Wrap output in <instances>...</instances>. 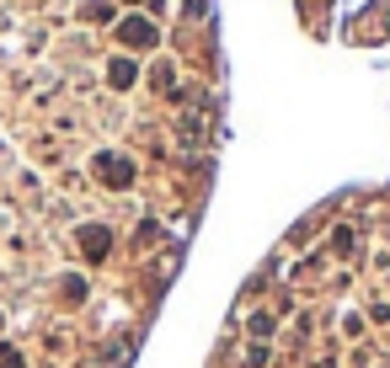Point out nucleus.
<instances>
[{"mask_svg": "<svg viewBox=\"0 0 390 368\" xmlns=\"http://www.w3.org/2000/svg\"><path fill=\"white\" fill-rule=\"evenodd\" d=\"M129 81H134V64L118 59V64H113V86H129Z\"/></svg>", "mask_w": 390, "mask_h": 368, "instance_id": "obj_4", "label": "nucleus"}, {"mask_svg": "<svg viewBox=\"0 0 390 368\" xmlns=\"http://www.w3.org/2000/svg\"><path fill=\"white\" fill-rule=\"evenodd\" d=\"M81 240H86V256H107V230H81Z\"/></svg>", "mask_w": 390, "mask_h": 368, "instance_id": "obj_3", "label": "nucleus"}, {"mask_svg": "<svg viewBox=\"0 0 390 368\" xmlns=\"http://www.w3.org/2000/svg\"><path fill=\"white\" fill-rule=\"evenodd\" d=\"M96 171H102V176H107L113 187H129L134 165H129V160H118V155H102V160H96Z\"/></svg>", "mask_w": 390, "mask_h": 368, "instance_id": "obj_1", "label": "nucleus"}, {"mask_svg": "<svg viewBox=\"0 0 390 368\" xmlns=\"http://www.w3.org/2000/svg\"><path fill=\"white\" fill-rule=\"evenodd\" d=\"M124 38H129V43H155V27L134 16V21H124Z\"/></svg>", "mask_w": 390, "mask_h": 368, "instance_id": "obj_2", "label": "nucleus"}, {"mask_svg": "<svg viewBox=\"0 0 390 368\" xmlns=\"http://www.w3.org/2000/svg\"><path fill=\"white\" fill-rule=\"evenodd\" d=\"M0 368H21V358H16L11 347H0Z\"/></svg>", "mask_w": 390, "mask_h": 368, "instance_id": "obj_5", "label": "nucleus"}]
</instances>
